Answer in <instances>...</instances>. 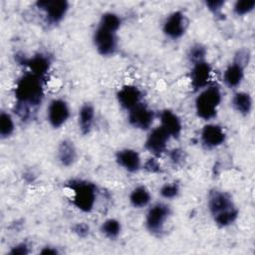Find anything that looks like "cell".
<instances>
[{
    "label": "cell",
    "mask_w": 255,
    "mask_h": 255,
    "mask_svg": "<svg viewBox=\"0 0 255 255\" xmlns=\"http://www.w3.org/2000/svg\"><path fill=\"white\" fill-rule=\"evenodd\" d=\"M8 253L10 255H27L30 253V248L26 242H20L11 247Z\"/></svg>",
    "instance_id": "4dcf8cb0"
},
{
    "label": "cell",
    "mask_w": 255,
    "mask_h": 255,
    "mask_svg": "<svg viewBox=\"0 0 255 255\" xmlns=\"http://www.w3.org/2000/svg\"><path fill=\"white\" fill-rule=\"evenodd\" d=\"M102 234L110 240H116L122 232V224L116 218L106 219L100 227Z\"/></svg>",
    "instance_id": "603a6c76"
},
{
    "label": "cell",
    "mask_w": 255,
    "mask_h": 255,
    "mask_svg": "<svg viewBox=\"0 0 255 255\" xmlns=\"http://www.w3.org/2000/svg\"><path fill=\"white\" fill-rule=\"evenodd\" d=\"M128 200L134 208H142L149 204L151 195L144 185H137L130 191Z\"/></svg>",
    "instance_id": "7402d4cb"
},
{
    "label": "cell",
    "mask_w": 255,
    "mask_h": 255,
    "mask_svg": "<svg viewBox=\"0 0 255 255\" xmlns=\"http://www.w3.org/2000/svg\"><path fill=\"white\" fill-rule=\"evenodd\" d=\"M16 113L23 120L33 118V112L41 105L44 98L43 79L27 72L16 82L14 89Z\"/></svg>",
    "instance_id": "6da1fadb"
},
{
    "label": "cell",
    "mask_w": 255,
    "mask_h": 255,
    "mask_svg": "<svg viewBox=\"0 0 255 255\" xmlns=\"http://www.w3.org/2000/svg\"><path fill=\"white\" fill-rule=\"evenodd\" d=\"M226 133L222 127L216 124H206L200 131V141L206 149L216 148L224 143Z\"/></svg>",
    "instance_id": "7c38bea8"
},
{
    "label": "cell",
    "mask_w": 255,
    "mask_h": 255,
    "mask_svg": "<svg viewBox=\"0 0 255 255\" xmlns=\"http://www.w3.org/2000/svg\"><path fill=\"white\" fill-rule=\"evenodd\" d=\"M245 66L238 61H233L229 64L223 72V82L229 89L239 87L244 79Z\"/></svg>",
    "instance_id": "ac0fdd59"
},
{
    "label": "cell",
    "mask_w": 255,
    "mask_h": 255,
    "mask_svg": "<svg viewBox=\"0 0 255 255\" xmlns=\"http://www.w3.org/2000/svg\"><path fill=\"white\" fill-rule=\"evenodd\" d=\"M99 25L101 27H104L110 31L117 33L118 30L121 28L122 20L118 14L114 12H106L102 15Z\"/></svg>",
    "instance_id": "d4e9b609"
},
{
    "label": "cell",
    "mask_w": 255,
    "mask_h": 255,
    "mask_svg": "<svg viewBox=\"0 0 255 255\" xmlns=\"http://www.w3.org/2000/svg\"><path fill=\"white\" fill-rule=\"evenodd\" d=\"M93 43L100 55L105 57L112 56L118 48L117 33L99 25L94 32Z\"/></svg>",
    "instance_id": "8992f818"
},
{
    "label": "cell",
    "mask_w": 255,
    "mask_h": 255,
    "mask_svg": "<svg viewBox=\"0 0 255 255\" xmlns=\"http://www.w3.org/2000/svg\"><path fill=\"white\" fill-rule=\"evenodd\" d=\"M169 138L168 133L159 126L149 131L144 141V147L154 157H158L166 150Z\"/></svg>",
    "instance_id": "8fae6325"
},
{
    "label": "cell",
    "mask_w": 255,
    "mask_h": 255,
    "mask_svg": "<svg viewBox=\"0 0 255 255\" xmlns=\"http://www.w3.org/2000/svg\"><path fill=\"white\" fill-rule=\"evenodd\" d=\"M159 193H160L161 197H163L165 199H173V198L177 197V195L179 194V185L176 182L164 183L160 187Z\"/></svg>",
    "instance_id": "83f0119b"
},
{
    "label": "cell",
    "mask_w": 255,
    "mask_h": 255,
    "mask_svg": "<svg viewBox=\"0 0 255 255\" xmlns=\"http://www.w3.org/2000/svg\"><path fill=\"white\" fill-rule=\"evenodd\" d=\"M170 213L171 211L168 205L161 202L153 204L146 212L144 219V224L147 231L154 236H160L164 230L165 222Z\"/></svg>",
    "instance_id": "5b68a950"
},
{
    "label": "cell",
    "mask_w": 255,
    "mask_h": 255,
    "mask_svg": "<svg viewBox=\"0 0 255 255\" xmlns=\"http://www.w3.org/2000/svg\"><path fill=\"white\" fill-rule=\"evenodd\" d=\"M117 163L126 171L134 173L141 167V159L138 152L132 148H123L116 153Z\"/></svg>",
    "instance_id": "2e32d148"
},
{
    "label": "cell",
    "mask_w": 255,
    "mask_h": 255,
    "mask_svg": "<svg viewBox=\"0 0 255 255\" xmlns=\"http://www.w3.org/2000/svg\"><path fill=\"white\" fill-rule=\"evenodd\" d=\"M70 118V108L63 99L52 100L47 108V121L54 128L63 127Z\"/></svg>",
    "instance_id": "9c48e42d"
},
{
    "label": "cell",
    "mask_w": 255,
    "mask_h": 255,
    "mask_svg": "<svg viewBox=\"0 0 255 255\" xmlns=\"http://www.w3.org/2000/svg\"><path fill=\"white\" fill-rule=\"evenodd\" d=\"M95 108L90 103H85L79 109L78 114V127L82 134L87 135L91 132L95 123Z\"/></svg>",
    "instance_id": "d6986e66"
},
{
    "label": "cell",
    "mask_w": 255,
    "mask_h": 255,
    "mask_svg": "<svg viewBox=\"0 0 255 255\" xmlns=\"http://www.w3.org/2000/svg\"><path fill=\"white\" fill-rule=\"evenodd\" d=\"M35 5L45 14L49 24L60 23L69 10V3L66 0H40Z\"/></svg>",
    "instance_id": "52a82bcc"
},
{
    "label": "cell",
    "mask_w": 255,
    "mask_h": 255,
    "mask_svg": "<svg viewBox=\"0 0 255 255\" xmlns=\"http://www.w3.org/2000/svg\"><path fill=\"white\" fill-rule=\"evenodd\" d=\"M67 186L72 191L73 204L81 211L89 213L94 209L98 189L95 183L84 179H71Z\"/></svg>",
    "instance_id": "3957f363"
},
{
    "label": "cell",
    "mask_w": 255,
    "mask_h": 255,
    "mask_svg": "<svg viewBox=\"0 0 255 255\" xmlns=\"http://www.w3.org/2000/svg\"><path fill=\"white\" fill-rule=\"evenodd\" d=\"M184 150L180 148H174L169 152V158L173 164H181L185 158L184 156Z\"/></svg>",
    "instance_id": "d6a6232c"
},
{
    "label": "cell",
    "mask_w": 255,
    "mask_h": 255,
    "mask_svg": "<svg viewBox=\"0 0 255 255\" xmlns=\"http://www.w3.org/2000/svg\"><path fill=\"white\" fill-rule=\"evenodd\" d=\"M207 206L214 223L221 228L233 224L238 217V208L231 196L222 190L214 189L209 192Z\"/></svg>",
    "instance_id": "7a4b0ae2"
},
{
    "label": "cell",
    "mask_w": 255,
    "mask_h": 255,
    "mask_svg": "<svg viewBox=\"0 0 255 255\" xmlns=\"http://www.w3.org/2000/svg\"><path fill=\"white\" fill-rule=\"evenodd\" d=\"M142 92L134 85H125L117 93L119 105L127 111L142 103Z\"/></svg>",
    "instance_id": "9a60e30c"
},
{
    "label": "cell",
    "mask_w": 255,
    "mask_h": 255,
    "mask_svg": "<svg viewBox=\"0 0 255 255\" xmlns=\"http://www.w3.org/2000/svg\"><path fill=\"white\" fill-rule=\"evenodd\" d=\"M224 4L225 2L222 0H209L205 2V6L207 7V9L214 15H217L221 12Z\"/></svg>",
    "instance_id": "1f68e13d"
},
{
    "label": "cell",
    "mask_w": 255,
    "mask_h": 255,
    "mask_svg": "<svg viewBox=\"0 0 255 255\" xmlns=\"http://www.w3.org/2000/svg\"><path fill=\"white\" fill-rule=\"evenodd\" d=\"M212 75V67L205 60L192 64L190 71V84L194 91H201L209 86Z\"/></svg>",
    "instance_id": "4fadbf2b"
},
{
    "label": "cell",
    "mask_w": 255,
    "mask_h": 255,
    "mask_svg": "<svg viewBox=\"0 0 255 255\" xmlns=\"http://www.w3.org/2000/svg\"><path fill=\"white\" fill-rule=\"evenodd\" d=\"M15 130V123L9 113L1 112L0 114V136L1 138L10 137Z\"/></svg>",
    "instance_id": "cb8c5ba5"
},
{
    "label": "cell",
    "mask_w": 255,
    "mask_h": 255,
    "mask_svg": "<svg viewBox=\"0 0 255 255\" xmlns=\"http://www.w3.org/2000/svg\"><path fill=\"white\" fill-rule=\"evenodd\" d=\"M255 8V0H238L233 5V12L237 16H244L252 12Z\"/></svg>",
    "instance_id": "4316f807"
},
{
    "label": "cell",
    "mask_w": 255,
    "mask_h": 255,
    "mask_svg": "<svg viewBox=\"0 0 255 255\" xmlns=\"http://www.w3.org/2000/svg\"><path fill=\"white\" fill-rule=\"evenodd\" d=\"M231 106L239 115L246 117L250 115L253 108L252 97L246 92H237L231 100Z\"/></svg>",
    "instance_id": "44dd1931"
},
{
    "label": "cell",
    "mask_w": 255,
    "mask_h": 255,
    "mask_svg": "<svg viewBox=\"0 0 255 255\" xmlns=\"http://www.w3.org/2000/svg\"><path fill=\"white\" fill-rule=\"evenodd\" d=\"M160 127L168 133L170 137L179 138L182 132V122L180 118L170 110H163L159 114Z\"/></svg>",
    "instance_id": "e0dca14e"
},
{
    "label": "cell",
    "mask_w": 255,
    "mask_h": 255,
    "mask_svg": "<svg viewBox=\"0 0 255 255\" xmlns=\"http://www.w3.org/2000/svg\"><path fill=\"white\" fill-rule=\"evenodd\" d=\"M187 26L188 20L184 13L181 11H174L165 18L162 24V32L167 38L177 40L185 34Z\"/></svg>",
    "instance_id": "ba28073f"
},
{
    "label": "cell",
    "mask_w": 255,
    "mask_h": 255,
    "mask_svg": "<svg viewBox=\"0 0 255 255\" xmlns=\"http://www.w3.org/2000/svg\"><path fill=\"white\" fill-rule=\"evenodd\" d=\"M222 100L221 91L217 86H207L202 89L195 99V112L198 118L204 121L214 119Z\"/></svg>",
    "instance_id": "277c9868"
},
{
    "label": "cell",
    "mask_w": 255,
    "mask_h": 255,
    "mask_svg": "<svg viewBox=\"0 0 255 255\" xmlns=\"http://www.w3.org/2000/svg\"><path fill=\"white\" fill-rule=\"evenodd\" d=\"M187 56L192 64L204 61L206 56V48L203 45L196 43L189 48Z\"/></svg>",
    "instance_id": "484cf974"
},
{
    "label": "cell",
    "mask_w": 255,
    "mask_h": 255,
    "mask_svg": "<svg viewBox=\"0 0 255 255\" xmlns=\"http://www.w3.org/2000/svg\"><path fill=\"white\" fill-rule=\"evenodd\" d=\"M77 148L70 139H62L57 148V158L59 162L66 167L73 165L77 160Z\"/></svg>",
    "instance_id": "ffe728a7"
},
{
    "label": "cell",
    "mask_w": 255,
    "mask_h": 255,
    "mask_svg": "<svg viewBox=\"0 0 255 255\" xmlns=\"http://www.w3.org/2000/svg\"><path fill=\"white\" fill-rule=\"evenodd\" d=\"M90 226L86 222H77L72 226V232L80 238H86L90 234Z\"/></svg>",
    "instance_id": "f1b7e54d"
},
{
    "label": "cell",
    "mask_w": 255,
    "mask_h": 255,
    "mask_svg": "<svg viewBox=\"0 0 255 255\" xmlns=\"http://www.w3.org/2000/svg\"><path fill=\"white\" fill-rule=\"evenodd\" d=\"M18 62L24 64L29 68V72L44 79V77L48 74L51 66L50 58L45 54H36L30 58H26L23 56H17Z\"/></svg>",
    "instance_id": "5bb4252c"
},
{
    "label": "cell",
    "mask_w": 255,
    "mask_h": 255,
    "mask_svg": "<svg viewBox=\"0 0 255 255\" xmlns=\"http://www.w3.org/2000/svg\"><path fill=\"white\" fill-rule=\"evenodd\" d=\"M143 169L148 173H158L160 172V164L156 160V157L153 156L144 162Z\"/></svg>",
    "instance_id": "f546056e"
},
{
    "label": "cell",
    "mask_w": 255,
    "mask_h": 255,
    "mask_svg": "<svg viewBox=\"0 0 255 255\" xmlns=\"http://www.w3.org/2000/svg\"><path fill=\"white\" fill-rule=\"evenodd\" d=\"M154 120V113L143 103L138 104L131 110L128 111V124L137 129H148Z\"/></svg>",
    "instance_id": "30bf717a"
},
{
    "label": "cell",
    "mask_w": 255,
    "mask_h": 255,
    "mask_svg": "<svg viewBox=\"0 0 255 255\" xmlns=\"http://www.w3.org/2000/svg\"><path fill=\"white\" fill-rule=\"evenodd\" d=\"M40 254H42V255H57V254H59V251L56 247L45 246L40 251Z\"/></svg>",
    "instance_id": "836d02e7"
}]
</instances>
